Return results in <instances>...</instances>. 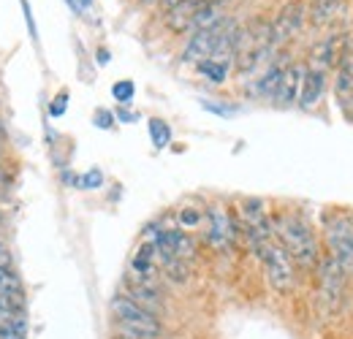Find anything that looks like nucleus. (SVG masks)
Listing matches in <instances>:
<instances>
[{
	"label": "nucleus",
	"mask_w": 353,
	"mask_h": 339,
	"mask_svg": "<svg viewBox=\"0 0 353 339\" xmlns=\"http://www.w3.org/2000/svg\"><path fill=\"white\" fill-rule=\"evenodd\" d=\"M274 236L280 239V245L285 247V253L291 255V260H296L302 269L318 266L321 253H318V242L315 234L310 231V225L294 212H280L272 220Z\"/></svg>",
	"instance_id": "1"
},
{
	"label": "nucleus",
	"mask_w": 353,
	"mask_h": 339,
	"mask_svg": "<svg viewBox=\"0 0 353 339\" xmlns=\"http://www.w3.org/2000/svg\"><path fill=\"white\" fill-rule=\"evenodd\" d=\"M256 253L264 263V274L269 280V285L277 294H288L294 288V282H296V274H294V260H291V255L285 253V247L280 242L269 239Z\"/></svg>",
	"instance_id": "2"
},
{
	"label": "nucleus",
	"mask_w": 353,
	"mask_h": 339,
	"mask_svg": "<svg viewBox=\"0 0 353 339\" xmlns=\"http://www.w3.org/2000/svg\"><path fill=\"white\" fill-rule=\"evenodd\" d=\"M326 247L329 255L343 266V271L353 274V220L334 214L326 220Z\"/></svg>",
	"instance_id": "3"
},
{
	"label": "nucleus",
	"mask_w": 353,
	"mask_h": 339,
	"mask_svg": "<svg viewBox=\"0 0 353 339\" xmlns=\"http://www.w3.org/2000/svg\"><path fill=\"white\" fill-rule=\"evenodd\" d=\"M234 25V19H228V17H223L218 25H212V28H201V30H193V36H190V41L185 46V52H182V60L185 63H204V60H210L212 54H215V49H218V43L221 39L225 36V30Z\"/></svg>",
	"instance_id": "4"
},
{
	"label": "nucleus",
	"mask_w": 353,
	"mask_h": 339,
	"mask_svg": "<svg viewBox=\"0 0 353 339\" xmlns=\"http://www.w3.org/2000/svg\"><path fill=\"white\" fill-rule=\"evenodd\" d=\"M239 217H242V228H245L253 250H259L264 242L274 239V228H272V220H269V214L264 209V201H259V198L242 201Z\"/></svg>",
	"instance_id": "5"
},
{
	"label": "nucleus",
	"mask_w": 353,
	"mask_h": 339,
	"mask_svg": "<svg viewBox=\"0 0 353 339\" xmlns=\"http://www.w3.org/2000/svg\"><path fill=\"white\" fill-rule=\"evenodd\" d=\"M236 220L231 217V212L221 207V204H215V207H210L207 209V242H210V247H215L218 253H225V250H231L234 247V242H236Z\"/></svg>",
	"instance_id": "6"
},
{
	"label": "nucleus",
	"mask_w": 353,
	"mask_h": 339,
	"mask_svg": "<svg viewBox=\"0 0 353 339\" xmlns=\"http://www.w3.org/2000/svg\"><path fill=\"white\" fill-rule=\"evenodd\" d=\"M318 277H321V296L329 304V309H337L340 307V298L345 294V280L348 274L343 271V266L326 253L323 260H318Z\"/></svg>",
	"instance_id": "7"
},
{
	"label": "nucleus",
	"mask_w": 353,
	"mask_h": 339,
	"mask_svg": "<svg viewBox=\"0 0 353 339\" xmlns=\"http://www.w3.org/2000/svg\"><path fill=\"white\" fill-rule=\"evenodd\" d=\"M305 25V3L302 0H288L283 6V11L277 14V19L272 22V46L280 49L283 43H288Z\"/></svg>",
	"instance_id": "8"
},
{
	"label": "nucleus",
	"mask_w": 353,
	"mask_h": 339,
	"mask_svg": "<svg viewBox=\"0 0 353 339\" xmlns=\"http://www.w3.org/2000/svg\"><path fill=\"white\" fill-rule=\"evenodd\" d=\"M302 79H305V65H296V63L285 65L280 82H277L274 92H272V101H274L277 106H294V103L299 101Z\"/></svg>",
	"instance_id": "9"
},
{
	"label": "nucleus",
	"mask_w": 353,
	"mask_h": 339,
	"mask_svg": "<svg viewBox=\"0 0 353 339\" xmlns=\"http://www.w3.org/2000/svg\"><path fill=\"white\" fill-rule=\"evenodd\" d=\"M326 90V71L318 68H305V79H302V90H299V106L302 109H312Z\"/></svg>",
	"instance_id": "10"
},
{
	"label": "nucleus",
	"mask_w": 353,
	"mask_h": 339,
	"mask_svg": "<svg viewBox=\"0 0 353 339\" xmlns=\"http://www.w3.org/2000/svg\"><path fill=\"white\" fill-rule=\"evenodd\" d=\"M337 101L340 109L353 112V49H345L337 71Z\"/></svg>",
	"instance_id": "11"
},
{
	"label": "nucleus",
	"mask_w": 353,
	"mask_h": 339,
	"mask_svg": "<svg viewBox=\"0 0 353 339\" xmlns=\"http://www.w3.org/2000/svg\"><path fill=\"white\" fill-rule=\"evenodd\" d=\"M345 49L337 46V36H329L326 41L321 43L315 52H312V60H310V68H318V71H329L337 60H343Z\"/></svg>",
	"instance_id": "12"
},
{
	"label": "nucleus",
	"mask_w": 353,
	"mask_h": 339,
	"mask_svg": "<svg viewBox=\"0 0 353 339\" xmlns=\"http://www.w3.org/2000/svg\"><path fill=\"white\" fill-rule=\"evenodd\" d=\"M112 315H114V320H144V318H155V312L144 309L141 304L131 301L128 296L112 298Z\"/></svg>",
	"instance_id": "13"
},
{
	"label": "nucleus",
	"mask_w": 353,
	"mask_h": 339,
	"mask_svg": "<svg viewBox=\"0 0 353 339\" xmlns=\"http://www.w3.org/2000/svg\"><path fill=\"white\" fill-rule=\"evenodd\" d=\"M340 3H343V0H312V3H310V11H307L310 22H312L315 28L329 25V22L334 19V14H337Z\"/></svg>",
	"instance_id": "14"
},
{
	"label": "nucleus",
	"mask_w": 353,
	"mask_h": 339,
	"mask_svg": "<svg viewBox=\"0 0 353 339\" xmlns=\"http://www.w3.org/2000/svg\"><path fill=\"white\" fill-rule=\"evenodd\" d=\"M0 331H28V320H25V309H0Z\"/></svg>",
	"instance_id": "15"
},
{
	"label": "nucleus",
	"mask_w": 353,
	"mask_h": 339,
	"mask_svg": "<svg viewBox=\"0 0 353 339\" xmlns=\"http://www.w3.org/2000/svg\"><path fill=\"white\" fill-rule=\"evenodd\" d=\"M199 71H201L212 85H223L225 76H228V63H221V60H204V63H199Z\"/></svg>",
	"instance_id": "16"
},
{
	"label": "nucleus",
	"mask_w": 353,
	"mask_h": 339,
	"mask_svg": "<svg viewBox=\"0 0 353 339\" xmlns=\"http://www.w3.org/2000/svg\"><path fill=\"white\" fill-rule=\"evenodd\" d=\"M150 138H152V144L158 147V150H163L169 141H172V127L166 125L163 120H150Z\"/></svg>",
	"instance_id": "17"
},
{
	"label": "nucleus",
	"mask_w": 353,
	"mask_h": 339,
	"mask_svg": "<svg viewBox=\"0 0 353 339\" xmlns=\"http://www.w3.org/2000/svg\"><path fill=\"white\" fill-rule=\"evenodd\" d=\"M14 291H22V282L11 271V266H6V269H0V294H14Z\"/></svg>",
	"instance_id": "18"
},
{
	"label": "nucleus",
	"mask_w": 353,
	"mask_h": 339,
	"mask_svg": "<svg viewBox=\"0 0 353 339\" xmlns=\"http://www.w3.org/2000/svg\"><path fill=\"white\" fill-rule=\"evenodd\" d=\"M112 95H114L123 106H128L133 101V95H136V85H133L131 79H123V82H117V85L112 87Z\"/></svg>",
	"instance_id": "19"
},
{
	"label": "nucleus",
	"mask_w": 353,
	"mask_h": 339,
	"mask_svg": "<svg viewBox=\"0 0 353 339\" xmlns=\"http://www.w3.org/2000/svg\"><path fill=\"white\" fill-rule=\"evenodd\" d=\"M201 220H204V214L199 212V209H193V207L179 209V223H182V228H196V225H201Z\"/></svg>",
	"instance_id": "20"
},
{
	"label": "nucleus",
	"mask_w": 353,
	"mask_h": 339,
	"mask_svg": "<svg viewBox=\"0 0 353 339\" xmlns=\"http://www.w3.org/2000/svg\"><path fill=\"white\" fill-rule=\"evenodd\" d=\"M79 185H82L85 190H95V187H101V185H103V174H101L98 169L88 171V174L79 179Z\"/></svg>",
	"instance_id": "21"
},
{
	"label": "nucleus",
	"mask_w": 353,
	"mask_h": 339,
	"mask_svg": "<svg viewBox=\"0 0 353 339\" xmlns=\"http://www.w3.org/2000/svg\"><path fill=\"white\" fill-rule=\"evenodd\" d=\"M65 101H68V95L60 92V95L54 98V103H49V114H52V117H63V114H65V106H68Z\"/></svg>",
	"instance_id": "22"
},
{
	"label": "nucleus",
	"mask_w": 353,
	"mask_h": 339,
	"mask_svg": "<svg viewBox=\"0 0 353 339\" xmlns=\"http://www.w3.org/2000/svg\"><path fill=\"white\" fill-rule=\"evenodd\" d=\"M95 125L112 127V114H109V112H103V109H101V112H95Z\"/></svg>",
	"instance_id": "23"
},
{
	"label": "nucleus",
	"mask_w": 353,
	"mask_h": 339,
	"mask_svg": "<svg viewBox=\"0 0 353 339\" xmlns=\"http://www.w3.org/2000/svg\"><path fill=\"white\" fill-rule=\"evenodd\" d=\"M179 3H185V0H161V8L169 14V11H172V8H176Z\"/></svg>",
	"instance_id": "24"
},
{
	"label": "nucleus",
	"mask_w": 353,
	"mask_h": 339,
	"mask_svg": "<svg viewBox=\"0 0 353 339\" xmlns=\"http://www.w3.org/2000/svg\"><path fill=\"white\" fill-rule=\"evenodd\" d=\"M0 339H25V334H19V331H0Z\"/></svg>",
	"instance_id": "25"
},
{
	"label": "nucleus",
	"mask_w": 353,
	"mask_h": 339,
	"mask_svg": "<svg viewBox=\"0 0 353 339\" xmlns=\"http://www.w3.org/2000/svg\"><path fill=\"white\" fill-rule=\"evenodd\" d=\"M117 117H120V120H136V114L125 112V109H120V112H117Z\"/></svg>",
	"instance_id": "26"
},
{
	"label": "nucleus",
	"mask_w": 353,
	"mask_h": 339,
	"mask_svg": "<svg viewBox=\"0 0 353 339\" xmlns=\"http://www.w3.org/2000/svg\"><path fill=\"white\" fill-rule=\"evenodd\" d=\"M98 60H101V63H109V52H106V49H101V52H98Z\"/></svg>",
	"instance_id": "27"
},
{
	"label": "nucleus",
	"mask_w": 353,
	"mask_h": 339,
	"mask_svg": "<svg viewBox=\"0 0 353 339\" xmlns=\"http://www.w3.org/2000/svg\"><path fill=\"white\" fill-rule=\"evenodd\" d=\"M0 253H8V250H6V245H3V242H0Z\"/></svg>",
	"instance_id": "28"
},
{
	"label": "nucleus",
	"mask_w": 353,
	"mask_h": 339,
	"mask_svg": "<svg viewBox=\"0 0 353 339\" xmlns=\"http://www.w3.org/2000/svg\"><path fill=\"white\" fill-rule=\"evenodd\" d=\"M79 6H90V0H79Z\"/></svg>",
	"instance_id": "29"
}]
</instances>
